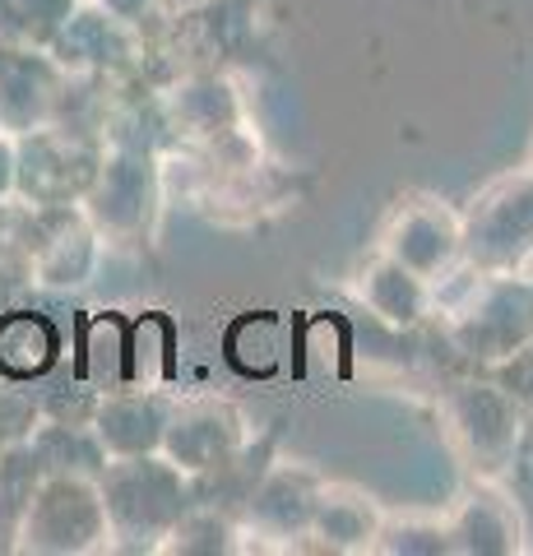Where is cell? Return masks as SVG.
<instances>
[{
  "mask_svg": "<svg viewBox=\"0 0 533 556\" xmlns=\"http://www.w3.org/2000/svg\"><path fill=\"white\" fill-rule=\"evenodd\" d=\"M47 51H51V61H56L65 75L122 79V75H130V70L144 65L149 33L122 24L112 10H102L98 0H79Z\"/></svg>",
  "mask_w": 533,
  "mask_h": 556,
  "instance_id": "ba28073f",
  "label": "cell"
},
{
  "mask_svg": "<svg viewBox=\"0 0 533 556\" xmlns=\"http://www.w3.org/2000/svg\"><path fill=\"white\" fill-rule=\"evenodd\" d=\"M61 353V334L56 325L38 311H10L0 316V376L5 380H38L56 367Z\"/></svg>",
  "mask_w": 533,
  "mask_h": 556,
  "instance_id": "d6986e66",
  "label": "cell"
},
{
  "mask_svg": "<svg viewBox=\"0 0 533 556\" xmlns=\"http://www.w3.org/2000/svg\"><path fill=\"white\" fill-rule=\"evenodd\" d=\"M112 547V525L107 506H102L98 473H42L28 496V510L20 519L10 552H33V556H89Z\"/></svg>",
  "mask_w": 533,
  "mask_h": 556,
  "instance_id": "3957f363",
  "label": "cell"
},
{
  "mask_svg": "<svg viewBox=\"0 0 533 556\" xmlns=\"http://www.w3.org/2000/svg\"><path fill=\"white\" fill-rule=\"evenodd\" d=\"M533 255V167L487 181L459 214V260L478 274H515Z\"/></svg>",
  "mask_w": 533,
  "mask_h": 556,
  "instance_id": "5b68a950",
  "label": "cell"
},
{
  "mask_svg": "<svg viewBox=\"0 0 533 556\" xmlns=\"http://www.w3.org/2000/svg\"><path fill=\"white\" fill-rule=\"evenodd\" d=\"M158 112L167 121V130L191 139L195 149H210L218 139H228L232 130L246 126V102L218 65L181 70V75L158 93Z\"/></svg>",
  "mask_w": 533,
  "mask_h": 556,
  "instance_id": "30bf717a",
  "label": "cell"
},
{
  "mask_svg": "<svg viewBox=\"0 0 533 556\" xmlns=\"http://www.w3.org/2000/svg\"><path fill=\"white\" fill-rule=\"evenodd\" d=\"M381 251L399 260L404 269L422 274L427 283H436L441 274H450L459 260V214L445 208L432 195H413L390 214L381 232Z\"/></svg>",
  "mask_w": 533,
  "mask_h": 556,
  "instance_id": "7c38bea8",
  "label": "cell"
},
{
  "mask_svg": "<svg viewBox=\"0 0 533 556\" xmlns=\"http://www.w3.org/2000/svg\"><path fill=\"white\" fill-rule=\"evenodd\" d=\"M441 422L445 437L469 464L473 478L496 482L510 473L515 450H520L524 431V408L496 386V380H459L441 394Z\"/></svg>",
  "mask_w": 533,
  "mask_h": 556,
  "instance_id": "8992f818",
  "label": "cell"
},
{
  "mask_svg": "<svg viewBox=\"0 0 533 556\" xmlns=\"http://www.w3.org/2000/svg\"><path fill=\"white\" fill-rule=\"evenodd\" d=\"M33 450L47 473L56 468H71V473H98L107 464V450L98 445L93 427H79V422H47V427H33Z\"/></svg>",
  "mask_w": 533,
  "mask_h": 556,
  "instance_id": "7402d4cb",
  "label": "cell"
},
{
  "mask_svg": "<svg viewBox=\"0 0 533 556\" xmlns=\"http://www.w3.org/2000/svg\"><path fill=\"white\" fill-rule=\"evenodd\" d=\"M279 343H283V325L269 316H246L232 325L228 334V357L237 371L246 376H269L279 367Z\"/></svg>",
  "mask_w": 533,
  "mask_h": 556,
  "instance_id": "cb8c5ba5",
  "label": "cell"
},
{
  "mask_svg": "<svg viewBox=\"0 0 533 556\" xmlns=\"http://www.w3.org/2000/svg\"><path fill=\"white\" fill-rule=\"evenodd\" d=\"M325 478L312 473L306 464H269L261 482L251 486V496L242 501V533L246 538H265L279 547H302V538L312 533L316 519V501H320Z\"/></svg>",
  "mask_w": 533,
  "mask_h": 556,
  "instance_id": "8fae6325",
  "label": "cell"
},
{
  "mask_svg": "<svg viewBox=\"0 0 533 556\" xmlns=\"http://www.w3.org/2000/svg\"><path fill=\"white\" fill-rule=\"evenodd\" d=\"M14 200V135L0 130V204Z\"/></svg>",
  "mask_w": 533,
  "mask_h": 556,
  "instance_id": "f1b7e54d",
  "label": "cell"
},
{
  "mask_svg": "<svg viewBox=\"0 0 533 556\" xmlns=\"http://www.w3.org/2000/svg\"><path fill=\"white\" fill-rule=\"evenodd\" d=\"M102 255V237L93 232V223L79 214V204L71 208H47L42 218V237L33 247L28 260V283L42 288H79L89 283Z\"/></svg>",
  "mask_w": 533,
  "mask_h": 556,
  "instance_id": "9a60e30c",
  "label": "cell"
},
{
  "mask_svg": "<svg viewBox=\"0 0 533 556\" xmlns=\"http://www.w3.org/2000/svg\"><path fill=\"white\" fill-rule=\"evenodd\" d=\"M167 417H172V399L163 390L116 386L98 399L89 427L98 445L107 450V459H130V455H158Z\"/></svg>",
  "mask_w": 533,
  "mask_h": 556,
  "instance_id": "5bb4252c",
  "label": "cell"
},
{
  "mask_svg": "<svg viewBox=\"0 0 533 556\" xmlns=\"http://www.w3.org/2000/svg\"><path fill=\"white\" fill-rule=\"evenodd\" d=\"M520 274H529V278H533V255H529V260H524V269H520Z\"/></svg>",
  "mask_w": 533,
  "mask_h": 556,
  "instance_id": "4dcf8cb0",
  "label": "cell"
},
{
  "mask_svg": "<svg viewBox=\"0 0 533 556\" xmlns=\"http://www.w3.org/2000/svg\"><path fill=\"white\" fill-rule=\"evenodd\" d=\"M371 552H390V556L422 552V556H436V552H450V543H445L441 519H404V525H381Z\"/></svg>",
  "mask_w": 533,
  "mask_h": 556,
  "instance_id": "d4e9b609",
  "label": "cell"
},
{
  "mask_svg": "<svg viewBox=\"0 0 533 556\" xmlns=\"http://www.w3.org/2000/svg\"><path fill=\"white\" fill-rule=\"evenodd\" d=\"M14 386V380H10ZM0 390V455L14 445V441H24V437H33V427H38V404H33L28 394H20V390Z\"/></svg>",
  "mask_w": 533,
  "mask_h": 556,
  "instance_id": "4316f807",
  "label": "cell"
},
{
  "mask_svg": "<svg viewBox=\"0 0 533 556\" xmlns=\"http://www.w3.org/2000/svg\"><path fill=\"white\" fill-rule=\"evenodd\" d=\"M251 441V422L232 399H186L172 404L167 431H163V455L181 468L186 478H204L228 464L237 450Z\"/></svg>",
  "mask_w": 533,
  "mask_h": 556,
  "instance_id": "9c48e42d",
  "label": "cell"
},
{
  "mask_svg": "<svg viewBox=\"0 0 533 556\" xmlns=\"http://www.w3.org/2000/svg\"><path fill=\"white\" fill-rule=\"evenodd\" d=\"M0 130H5V126H0Z\"/></svg>",
  "mask_w": 533,
  "mask_h": 556,
  "instance_id": "1f68e13d",
  "label": "cell"
},
{
  "mask_svg": "<svg viewBox=\"0 0 533 556\" xmlns=\"http://www.w3.org/2000/svg\"><path fill=\"white\" fill-rule=\"evenodd\" d=\"M47 473L38 450H33V441H14L5 455H0V547H14V533H20V519L28 510V496L33 486H38V478Z\"/></svg>",
  "mask_w": 533,
  "mask_h": 556,
  "instance_id": "44dd1931",
  "label": "cell"
},
{
  "mask_svg": "<svg viewBox=\"0 0 533 556\" xmlns=\"http://www.w3.org/2000/svg\"><path fill=\"white\" fill-rule=\"evenodd\" d=\"M445 543L450 552L464 556H510L524 552V525L520 510L506 492H496V482H483L455 506V515L445 519Z\"/></svg>",
  "mask_w": 533,
  "mask_h": 556,
  "instance_id": "2e32d148",
  "label": "cell"
},
{
  "mask_svg": "<svg viewBox=\"0 0 533 556\" xmlns=\"http://www.w3.org/2000/svg\"><path fill=\"white\" fill-rule=\"evenodd\" d=\"M492 380H496V386H502L524 413H533V339L515 348L506 362H496V367H492Z\"/></svg>",
  "mask_w": 533,
  "mask_h": 556,
  "instance_id": "484cf974",
  "label": "cell"
},
{
  "mask_svg": "<svg viewBox=\"0 0 533 556\" xmlns=\"http://www.w3.org/2000/svg\"><path fill=\"white\" fill-rule=\"evenodd\" d=\"M65 89H71V75L51 61V51L0 42V126L10 135L56 121Z\"/></svg>",
  "mask_w": 533,
  "mask_h": 556,
  "instance_id": "4fadbf2b",
  "label": "cell"
},
{
  "mask_svg": "<svg viewBox=\"0 0 533 556\" xmlns=\"http://www.w3.org/2000/svg\"><path fill=\"white\" fill-rule=\"evenodd\" d=\"M385 515L381 506L353 482H325L320 486V501H316V519H312V533L320 552H371L376 547V533H381Z\"/></svg>",
  "mask_w": 533,
  "mask_h": 556,
  "instance_id": "ac0fdd59",
  "label": "cell"
},
{
  "mask_svg": "<svg viewBox=\"0 0 533 556\" xmlns=\"http://www.w3.org/2000/svg\"><path fill=\"white\" fill-rule=\"evenodd\" d=\"M469 283L459 292H445V334L455 353L496 367L515 348L533 339V278L529 274H464Z\"/></svg>",
  "mask_w": 533,
  "mask_h": 556,
  "instance_id": "7a4b0ae2",
  "label": "cell"
},
{
  "mask_svg": "<svg viewBox=\"0 0 533 556\" xmlns=\"http://www.w3.org/2000/svg\"><path fill=\"white\" fill-rule=\"evenodd\" d=\"M102 144L107 139L84 135L61 121L14 135V195L38 208H71L89 190Z\"/></svg>",
  "mask_w": 533,
  "mask_h": 556,
  "instance_id": "52a82bcc",
  "label": "cell"
},
{
  "mask_svg": "<svg viewBox=\"0 0 533 556\" xmlns=\"http://www.w3.org/2000/svg\"><path fill=\"white\" fill-rule=\"evenodd\" d=\"M98 486L112 525V547H126V552H158L172 525L195 501L191 478L163 450L158 455L107 459L98 468Z\"/></svg>",
  "mask_w": 533,
  "mask_h": 556,
  "instance_id": "6da1fadb",
  "label": "cell"
},
{
  "mask_svg": "<svg viewBox=\"0 0 533 556\" xmlns=\"http://www.w3.org/2000/svg\"><path fill=\"white\" fill-rule=\"evenodd\" d=\"M75 5L79 0H0V42L47 51Z\"/></svg>",
  "mask_w": 533,
  "mask_h": 556,
  "instance_id": "603a6c76",
  "label": "cell"
},
{
  "mask_svg": "<svg viewBox=\"0 0 533 556\" xmlns=\"http://www.w3.org/2000/svg\"><path fill=\"white\" fill-rule=\"evenodd\" d=\"M242 519H237L232 510H218V506H204V501H191V510H186L177 525H172V533L163 538L158 552H186V556H218V552H242Z\"/></svg>",
  "mask_w": 533,
  "mask_h": 556,
  "instance_id": "ffe728a7",
  "label": "cell"
},
{
  "mask_svg": "<svg viewBox=\"0 0 533 556\" xmlns=\"http://www.w3.org/2000/svg\"><path fill=\"white\" fill-rule=\"evenodd\" d=\"M191 5H204V0H167V14H177V10H191Z\"/></svg>",
  "mask_w": 533,
  "mask_h": 556,
  "instance_id": "f546056e",
  "label": "cell"
},
{
  "mask_svg": "<svg viewBox=\"0 0 533 556\" xmlns=\"http://www.w3.org/2000/svg\"><path fill=\"white\" fill-rule=\"evenodd\" d=\"M158 208H163V172L153 149L130 144V139L102 144L98 172L79 200V214L93 223V232L112 241V247H140V241L153 237Z\"/></svg>",
  "mask_w": 533,
  "mask_h": 556,
  "instance_id": "277c9868",
  "label": "cell"
},
{
  "mask_svg": "<svg viewBox=\"0 0 533 556\" xmlns=\"http://www.w3.org/2000/svg\"><path fill=\"white\" fill-rule=\"evenodd\" d=\"M357 302H363L376 320H385L390 329H413L432 316V283L422 274L404 269L399 260H390L385 251H376L367 260V269L357 274Z\"/></svg>",
  "mask_w": 533,
  "mask_h": 556,
  "instance_id": "e0dca14e",
  "label": "cell"
},
{
  "mask_svg": "<svg viewBox=\"0 0 533 556\" xmlns=\"http://www.w3.org/2000/svg\"><path fill=\"white\" fill-rule=\"evenodd\" d=\"M102 10H112L122 24L130 28H149V24H163L167 20V0H98Z\"/></svg>",
  "mask_w": 533,
  "mask_h": 556,
  "instance_id": "83f0119b",
  "label": "cell"
}]
</instances>
